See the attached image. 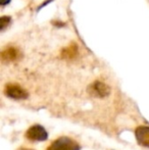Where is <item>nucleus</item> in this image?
<instances>
[{"label":"nucleus","mask_w":149,"mask_h":150,"mask_svg":"<svg viewBox=\"0 0 149 150\" xmlns=\"http://www.w3.org/2000/svg\"><path fill=\"white\" fill-rule=\"evenodd\" d=\"M46 150H81V146L74 139L62 136L52 141Z\"/></svg>","instance_id":"obj_1"},{"label":"nucleus","mask_w":149,"mask_h":150,"mask_svg":"<svg viewBox=\"0 0 149 150\" xmlns=\"http://www.w3.org/2000/svg\"><path fill=\"white\" fill-rule=\"evenodd\" d=\"M26 138L32 142H41V141L47 140L48 134L42 126L34 125V126L30 127L26 132Z\"/></svg>","instance_id":"obj_2"},{"label":"nucleus","mask_w":149,"mask_h":150,"mask_svg":"<svg viewBox=\"0 0 149 150\" xmlns=\"http://www.w3.org/2000/svg\"><path fill=\"white\" fill-rule=\"evenodd\" d=\"M4 92H5L6 96L13 99H25L28 97L27 91L16 84H7Z\"/></svg>","instance_id":"obj_3"},{"label":"nucleus","mask_w":149,"mask_h":150,"mask_svg":"<svg viewBox=\"0 0 149 150\" xmlns=\"http://www.w3.org/2000/svg\"><path fill=\"white\" fill-rule=\"evenodd\" d=\"M135 136L140 146L149 148V126H140L136 129Z\"/></svg>","instance_id":"obj_4"},{"label":"nucleus","mask_w":149,"mask_h":150,"mask_svg":"<svg viewBox=\"0 0 149 150\" xmlns=\"http://www.w3.org/2000/svg\"><path fill=\"white\" fill-rule=\"evenodd\" d=\"M18 50L16 49V48H8V49L4 50L2 52V59L6 60V61H11V60H16L18 56Z\"/></svg>","instance_id":"obj_5"},{"label":"nucleus","mask_w":149,"mask_h":150,"mask_svg":"<svg viewBox=\"0 0 149 150\" xmlns=\"http://www.w3.org/2000/svg\"><path fill=\"white\" fill-rule=\"evenodd\" d=\"M92 89L95 91V94H99V95H102V96H104V95L108 93L107 86L100 83V82H96V83L92 86Z\"/></svg>","instance_id":"obj_6"},{"label":"nucleus","mask_w":149,"mask_h":150,"mask_svg":"<svg viewBox=\"0 0 149 150\" xmlns=\"http://www.w3.org/2000/svg\"><path fill=\"white\" fill-rule=\"evenodd\" d=\"M9 22H10L9 16H3V18H1V30H4V28L6 26H8Z\"/></svg>","instance_id":"obj_7"},{"label":"nucleus","mask_w":149,"mask_h":150,"mask_svg":"<svg viewBox=\"0 0 149 150\" xmlns=\"http://www.w3.org/2000/svg\"><path fill=\"white\" fill-rule=\"evenodd\" d=\"M10 2V0H0V4H1L2 6L6 5V4H8Z\"/></svg>","instance_id":"obj_8"},{"label":"nucleus","mask_w":149,"mask_h":150,"mask_svg":"<svg viewBox=\"0 0 149 150\" xmlns=\"http://www.w3.org/2000/svg\"><path fill=\"white\" fill-rule=\"evenodd\" d=\"M18 150H33V149H30V148H25V147H22V148H20Z\"/></svg>","instance_id":"obj_9"}]
</instances>
